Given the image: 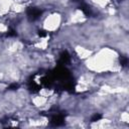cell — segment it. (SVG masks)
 <instances>
[{
    "instance_id": "6da1fadb",
    "label": "cell",
    "mask_w": 129,
    "mask_h": 129,
    "mask_svg": "<svg viewBox=\"0 0 129 129\" xmlns=\"http://www.w3.org/2000/svg\"><path fill=\"white\" fill-rule=\"evenodd\" d=\"M50 116V124L53 126H61L64 124L66 112H54L49 115Z\"/></svg>"
},
{
    "instance_id": "7a4b0ae2",
    "label": "cell",
    "mask_w": 129,
    "mask_h": 129,
    "mask_svg": "<svg viewBox=\"0 0 129 129\" xmlns=\"http://www.w3.org/2000/svg\"><path fill=\"white\" fill-rule=\"evenodd\" d=\"M26 14H27V17L30 21H34L41 16L42 10L37 8V7H28L26 9Z\"/></svg>"
},
{
    "instance_id": "3957f363",
    "label": "cell",
    "mask_w": 129,
    "mask_h": 129,
    "mask_svg": "<svg viewBox=\"0 0 129 129\" xmlns=\"http://www.w3.org/2000/svg\"><path fill=\"white\" fill-rule=\"evenodd\" d=\"M34 76H35V75L31 76L30 79H29L28 82H27V88H28V91H29L30 93H37V92L40 90V88H41V86L38 85V84L33 80Z\"/></svg>"
},
{
    "instance_id": "277c9868",
    "label": "cell",
    "mask_w": 129,
    "mask_h": 129,
    "mask_svg": "<svg viewBox=\"0 0 129 129\" xmlns=\"http://www.w3.org/2000/svg\"><path fill=\"white\" fill-rule=\"evenodd\" d=\"M71 60V56L69 54V52L67 50H63L60 52L59 56H58V60H57V64L58 66H66L67 63H69Z\"/></svg>"
},
{
    "instance_id": "5b68a950",
    "label": "cell",
    "mask_w": 129,
    "mask_h": 129,
    "mask_svg": "<svg viewBox=\"0 0 129 129\" xmlns=\"http://www.w3.org/2000/svg\"><path fill=\"white\" fill-rule=\"evenodd\" d=\"M83 12H84V14L86 15V16H91L92 14H93V12H92V9H91V7L90 6H88L87 4H82L80 7H79Z\"/></svg>"
},
{
    "instance_id": "8992f818",
    "label": "cell",
    "mask_w": 129,
    "mask_h": 129,
    "mask_svg": "<svg viewBox=\"0 0 129 129\" xmlns=\"http://www.w3.org/2000/svg\"><path fill=\"white\" fill-rule=\"evenodd\" d=\"M119 61H120V63H121L122 67H126L128 64V57L126 55H120Z\"/></svg>"
},
{
    "instance_id": "52a82bcc",
    "label": "cell",
    "mask_w": 129,
    "mask_h": 129,
    "mask_svg": "<svg viewBox=\"0 0 129 129\" xmlns=\"http://www.w3.org/2000/svg\"><path fill=\"white\" fill-rule=\"evenodd\" d=\"M101 118H102V115H101V114H99V113H96V114L92 117L91 121H92V122H96V121H99Z\"/></svg>"
},
{
    "instance_id": "ba28073f",
    "label": "cell",
    "mask_w": 129,
    "mask_h": 129,
    "mask_svg": "<svg viewBox=\"0 0 129 129\" xmlns=\"http://www.w3.org/2000/svg\"><path fill=\"white\" fill-rule=\"evenodd\" d=\"M47 35V32L45 31V30H42V29H39L38 30V36H40V37H45Z\"/></svg>"
},
{
    "instance_id": "9c48e42d",
    "label": "cell",
    "mask_w": 129,
    "mask_h": 129,
    "mask_svg": "<svg viewBox=\"0 0 129 129\" xmlns=\"http://www.w3.org/2000/svg\"><path fill=\"white\" fill-rule=\"evenodd\" d=\"M19 88V85L18 84H12L8 87V90H17Z\"/></svg>"
},
{
    "instance_id": "30bf717a",
    "label": "cell",
    "mask_w": 129,
    "mask_h": 129,
    "mask_svg": "<svg viewBox=\"0 0 129 129\" xmlns=\"http://www.w3.org/2000/svg\"><path fill=\"white\" fill-rule=\"evenodd\" d=\"M7 35H8V36H14V35H16V33H15V31L11 30V31H9V32L7 33Z\"/></svg>"
}]
</instances>
